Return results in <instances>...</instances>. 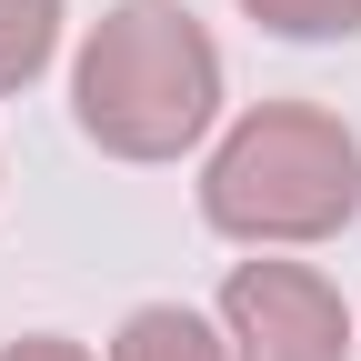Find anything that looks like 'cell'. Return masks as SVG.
Segmentation results:
<instances>
[{
    "label": "cell",
    "instance_id": "obj_1",
    "mask_svg": "<svg viewBox=\"0 0 361 361\" xmlns=\"http://www.w3.org/2000/svg\"><path fill=\"white\" fill-rule=\"evenodd\" d=\"M71 111L121 161H180L221 121V51H211V30L180 0H121L80 40Z\"/></svg>",
    "mask_w": 361,
    "mask_h": 361
},
{
    "label": "cell",
    "instance_id": "obj_2",
    "mask_svg": "<svg viewBox=\"0 0 361 361\" xmlns=\"http://www.w3.org/2000/svg\"><path fill=\"white\" fill-rule=\"evenodd\" d=\"M201 211L231 241H322L361 211V141L311 101H271L211 151Z\"/></svg>",
    "mask_w": 361,
    "mask_h": 361
},
{
    "label": "cell",
    "instance_id": "obj_3",
    "mask_svg": "<svg viewBox=\"0 0 361 361\" xmlns=\"http://www.w3.org/2000/svg\"><path fill=\"white\" fill-rule=\"evenodd\" d=\"M221 341H231V361H341L351 311L301 261H241L221 291Z\"/></svg>",
    "mask_w": 361,
    "mask_h": 361
},
{
    "label": "cell",
    "instance_id": "obj_4",
    "mask_svg": "<svg viewBox=\"0 0 361 361\" xmlns=\"http://www.w3.org/2000/svg\"><path fill=\"white\" fill-rule=\"evenodd\" d=\"M111 361H231V341H221L201 311H180V301H151V311H130Z\"/></svg>",
    "mask_w": 361,
    "mask_h": 361
},
{
    "label": "cell",
    "instance_id": "obj_5",
    "mask_svg": "<svg viewBox=\"0 0 361 361\" xmlns=\"http://www.w3.org/2000/svg\"><path fill=\"white\" fill-rule=\"evenodd\" d=\"M51 51H61V0H0V90L40 80Z\"/></svg>",
    "mask_w": 361,
    "mask_h": 361
},
{
    "label": "cell",
    "instance_id": "obj_6",
    "mask_svg": "<svg viewBox=\"0 0 361 361\" xmlns=\"http://www.w3.org/2000/svg\"><path fill=\"white\" fill-rule=\"evenodd\" d=\"M251 20L271 30H291V40H351L361 30V0H241Z\"/></svg>",
    "mask_w": 361,
    "mask_h": 361
},
{
    "label": "cell",
    "instance_id": "obj_7",
    "mask_svg": "<svg viewBox=\"0 0 361 361\" xmlns=\"http://www.w3.org/2000/svg\"><path fill=\"white\" fill-rule=\"evenodd\" d=\"M0 361H90V351H80V341H61V331H30V341L0 351Z\"/></svg>",
    "mask_w": 361,
    "mask_h": 361
}]
</instances>
